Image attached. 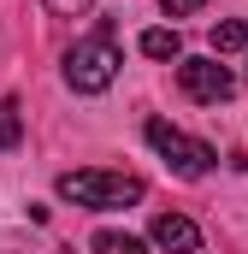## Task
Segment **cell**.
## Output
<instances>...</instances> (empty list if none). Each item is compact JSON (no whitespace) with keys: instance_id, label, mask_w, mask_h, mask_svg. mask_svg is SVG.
<instances>
[{"instance_id":"6da1fadb","label":"cell","mask_w":248,"mask_h":254,"mask_svg":"<svg viewBox=\"0 0 248 254\" xmlns=\"http://www.w3.org/2000/svg\"><path fill=\"white\" fill-rule=\"evenodd\" d=\"M119 65H124V54H119V42H113V24H101L95 36H83L65 54V83L77 95H101V89H113Z\"/></svg>"},{"instance_id":"7a4b0ae2","label":"cell","mask_w":248,"mask_h":254,"mask_svg":"<svg viewBox=\"0 0 248 254\" xmlns=\"http://www.w3.org/2000/svg\"><path fill=\"white\" fill-rule=\"evenodd\" d=\"M60 195L77 201V207L113 213V207H136L142 201V178H130V172H65Z\"/></svg>"},{"instance_id":"3957f363","label":"cell","mask_w":248,"mask_h":254,"mask_svg":"<svg viewBox=\"0 0 248 254\" xmlns=\"http://www.w3.org/2000/svg\"><path fill=\"white\" fill-rule=\"evenodd\" d=\"M148 148H154V154H160L178 178H207V172H213V160H219L207 142L184 136L178 125H166V119H148Z\"/></svg>"},{"instance_id":"277c9868","label":"cell","mask_w":248,"mask_h":254,"mask_svg":"<svg viewBox=\"0 0 248 254\" xmlns=\"http://www.w3.org/2000/svg\"><path fill=\"white\" fill-rule=\"evenodd\" d=\"M178 83H184L189 101H201V107H219V101L237 95V77H231L219 60H184L178 65Z\"/></svg>"},{"instance_id":"5b68a950","label":"cell","mask_w":248,"mask_h":254,"mask_svg":"<svg viewBox=\"0 0 248 254\" xmlns=\"http://www.w3.org/2000/svg\"><path fill=\"white\" fill-rule=\"evenodd\" d=\"M154 249H166V254H195V249H201L195 219H184V213H160V219H154Z\"/></svg>"},{"instance_id":"8992f818","label":"cell","mask_w":248,"mask_h":254,"mask_svg":"<svg viewBox=\"0 0 248 254\" xmlns=\"http://www.w3.org/2000/svg\"><path fill=\"white\" fill-rule=\"evenodd\" d=\"M89 249L95 254H142V237H130V231H95Z\"/></svg>"},{"instance_id":"52a82bcc","label":"cell","mask_w":248,"mask_h":254,"mask_svg":"<svg viewBox=\"0 0 248 254\" xmlns=\"http://www.w3.org/2000/svg\"><path fill=\"white\" fill-rule=\"evenodd\" d=\"M142 54H148V60H178V54H184V36H178V30H148V36H142Z\"/></svg>"},{"instance_id":"ba28073f","label":"cell","mask_w":248,"mask_h":254,"mask_svg":"<svg viewBox=\"0 0 248 254\" xmlns=\"http://www.w3.org/2000/svg\"><path fill=\"white\" fill-rule=\"evenodd\" d=\"M213 48H219V54H243V48H248V24H243V18L213 24Z\"/></svg>"},{"instance_id":"9c48e42d","label":"cell","mask_w":248,"mask_h":254,"mask_svg":"<svg viewBox=\"0 0 248 254\" xmlns=\"http://www.w3.org/2000/svg\"><path fill=\"white\" fill-rule=\"evenodd\" d=\"M18 136H24V125H18V101H0V148H18Z\"/></svg>"},{"instance_id":"30bf717a","label":"cell","mask_w":248,"mask_h":254,"mask_svg":"<svg viewBox=\"0 0 248 254\" xmlns=\"http://www.w3.org/2000/svg\"><path fill=\"white\" fill-rule=\"evenodd\" d=\"M89 6H95V0H48V12H54V18H83Z\"/></svg>"},{"instance_id":"8fae6325","label":"cell","mask_w":248,"mask_h":254,"mask_svg":"<svg viewBox=\"0 0 248 254\" xmlns=\"http://www.w3.org/2000/svg\"><path fill=\"white\" fill-rule=\"evenodd\" d=\"M207 0H160V12H172V18H189V12H201Z\"/></svg>"}]
</instances>
